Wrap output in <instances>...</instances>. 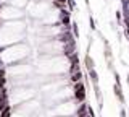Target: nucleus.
Segmentation results:
<instances>
[{
    "label": "nucleus",
    "instance_id": "obj_2",
    "mask_svg": "<svg viewBox=\"0 0 129 117\" xmlns=\"http://www.w3.org/2000/svg\"><path fill=\"white\" fill-rule=\"evenodd\" d=\"M121 3H123V21L126 28V36L129 39V0H121Z\"/></svg>",
    "mask_w": 129,
    "mask_h": 117
},
{
    "label": "nucleus",
    "instance_id": "obj_1",
    "mask_svg": "<svg viewBox=\"0 0 129 117\" xmlns=\"http://www.w3.org/2000/svg\"><path fill=\"white\" fill-rule=\"evenodd\" d=\"M71 10L60 0H0V117H94Z\"/></svg>",
    "mask_w": 129,
    "mask_h": 117
}]
</instances>
